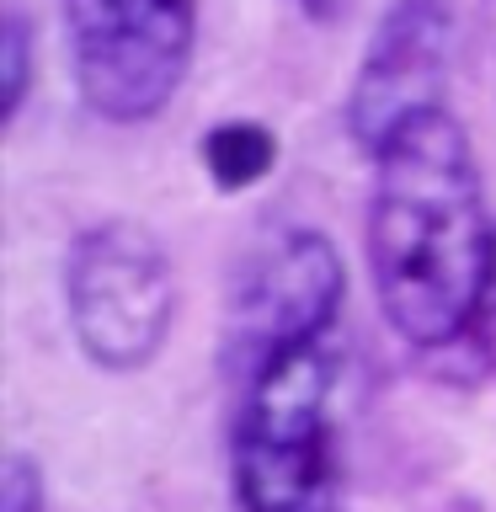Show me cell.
Masks as SVG:
<instances>
[{
    "mask_svg": "<svg viewBox=\"0 0 496 512\" xmlns=\"http://www.w3.org/2000/svg\"><path fill=\"white\" fill-rule=\"evenodd\" d=\"M496 235L470 134L448 107L406 123L374 155L368 278L411 347H448L491 299Z\"/></svg>",
    "mask_w": 496,
    "mask_h": 512,
    "instance_id": "cell-1",
    "label": "cell"
},
{
    "mask_svg": "<svg viewBox=\"0 0 496 512\" xmlns=\"http://www.w3.org/2000/svg\"><path fill=\"white\" fill-rule=\"evenodd\" d=\"M331 342L294 347L240 384L230 432L235 496L246 512H331L336 448H331Z\"/></svg>",
    "mask_w": 496,
    "mask_h": 512,
    "instance_id": "cell-2",
    "label": "cell"
},
{
    "mask_svg": "<svg viewBox=\"0 0 496 512\" xmlns=\"http://www.w3.org/2000/svg\"><path fill=\"white\" fill-rule=\"evenodd\" d=\"M64 310L80 352L107 374H139L160 358L176 320V272L139 219H102L64 256Z\"/></svg>",
    "mask_w": 496,
    "mask_h": 512,
    "instance_id": "cell-3",
    "label": "cell"
},
{
    "mask_svg": "<svg viewBox=\"0 0 496 512\" xmlns=\"http://www.w3.org/2000/svg\"><path fill=\"white\" fill-rule=\"evenodd\" d=\"M75 91L96 118L144 123L182 91L198 0H59Z\"/></svg>",
    "mask_w": 496,
    "mask_h": 512,
    "instance_id": "cell-4",
    "label": "cell"
},
{
    "mask_svg": "<svg viewBox=\"0 0 496 512\" xmlns=\"http://www.w3.org/2000/svg\"><path fill=\"white\" fill-rule=\"evenodd\" d=\"M347 272L326 235L278 230L246 256V272L230 299V331H224V374L251 384L272 358L294 347L331 342L342 315Z\"/></svg>",
    "mask_w": 496,
    "mask_h": 512,
    "instance_id": "cell-5",
    "label": "cell"
},
{
    "mask_svg": "<svg viewBox=\"0 0 496 512\" xmlns=\"http://www.w3.org/2000/svg\"><path fill=\"white\" fill-rule=\"evenodd\" d=\"M448 59H454L448 0H390L347 91V134L358 139V150L379 155L406 123L443 107Z\"/></svg>",
    "mask_w": 496,
    "mask_h": 512,
    "instance_id": "cell-6",
    "label": "cell"
},
{
    "mask_svg": "<svg viewBox=\"0 0 496 512\" xmlns=\"http://www.w3.org/2000/svg\"><path fill=\"white\" fill-rule=\"evenodd\" d=\"M198 155H203L208 182L219 192H246V187L272 176V166H278V139L256 118H224L198 139Z\"/></svg>",
    "mask_w": 496,
    "mask_h": 512,
    "instance_id": "cell-7",
    "label": "cell"
},
{
    "mask_svg": "<svg viewBox=\"0 0 496 512\" xmlns=\"http://www.w3.org/2000/svg\"><path fill=\"white\" fill-rule=\"evenodd\" d=\"M0 54H6V118H16L27 96V64H32V27L22 11H6V32H0Z\"/></svg>",
    "mask_w": 496,
    "mask_h": 512,
    "instance_id": "cell-8",
    "label": "cell"
},
{
    "mask_svg": "<svg viewBox=\"0 0 496 512\" xmlns=\"http://www.w3.org/2000/svg\"><path fill=\"white\" fill-rule=\"evenodd\" d=\"M0 512H43V470L27 454H6V470H0Z\"/></svg>",
    "mask_w": 496,
    "mask_h": 512,
    "instance_id": "cell-9",
    "label": "cell"
},
{
    "mask_svg": "<svg viewBox=\"0 0 496 512\" xmlns=\"http://www.w3.org/2000/svg\"><path fill=\"white\" fill-rule=\"evenodd\" d=\"M299 6H304V11H315V16H331L336 6H342V0H299Z\"/></svg>",
    "mask_w": 496,
    "mask_h": 512,
    "instance_id": "cell-10",
    "label": "cell"
}]
</instances>
